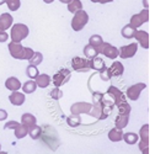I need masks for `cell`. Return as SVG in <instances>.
<instances>
[{"label": "cell", "mask_w": 155, "mask_h": 154, "mask_svg": "<svg viewBox=\"0 0 155 154\" xmlns=\"http://www.w3.org/2000/svg\"><path fill=\"white\" fill-rule=\"evenodd\" d=\"M30 30L26 25L24 24H14V26H11V40L12 42H17L20 43L22 40L28 36Z\"/></svg>", "instance_id": "cell-1"}, {"label": "cell", "mask_w": 155, "mask_h": 154, "mask_svg": "<svg viewBox=\"0 0 155 154\" xmlns=\"http://www.w3.org/2000/svg\"><path fill=\"white\" fill-rule=\"evenodd\" d=\"M89 22V15L86 14V11H84L83 9L76 11L73 20H71V27L74 31H81L86 24Z\"/></svg>", "instance_id": "cell-2"}, {"label": "cell", "mask_w": 155, "mask_h": 154, "mask_svg": "<svg viewBox=\"0 0 155 154\" xmlns=\"http://www.w3.org/2000/svg\"><path fill=\"white\" fill-rule=\"evenodd\" d=\"M70 76H71V72L68 70V69H65V68L58 70V72L53 75V84H54V86L59 88V86L67 84V83L70 80Z\"/></svg>", "instance_id": "cell-3"}, {"label": "cell", "mask_w": 155, "mask_h": 154, "mask_svg": "<svg viewBox=\"0 0 155 154\" xmlns=\"http://www.w3.org/2000/svg\"><path fill=\"white\" fill-rule=\"evenodd\" d=\"M96 51L104 55H106L110 59H116L118 57V48H116L114 46H112L107 42H102V45L96 48Z\"/></svg>", "instance_id": "cell-4"}, {"label": "cell", "mask_w": 155, "mask_h": 154, "mask_svg": "<svg viewBox=\"0 0 155 154\" xmlns=\"http://www.w3.org/2000/svg\"><path fill=\"white\" fill-rule=\"evenodd\" d=\"M148 21H149V11H148V9H144L139 14H135V15H133L130 17V25L133 27H135V28L140 27L143 24H145Z\"/></svg>", "instance_id": "cell-5"}, {"label": "cell", "mask_w": 155, "mask_h": 154, "mask_svg": "<svg viewBox=\"0 0 155 154\" xmlns=\"http://www.w3.org/2000/svg\"><path fill=\"white\" fill-rule=\"evenodd\" d=\"M145 88H147V84H145V83H138V84H134V85L129 86V88L127 89V92H126L127 98H128L129 100H133V101L138 100L139 96H140V94H142V91H143Z\"/></svg>", "instance_id": "cell-6"}, {"label": "cell", "mask_w": 155, "mask_h": 154, "mask_svg": "<svg viewBox=\"0 0 155 154\" xmlns=\"http://www.w3.org/2000/svg\"><path fill=\"white\" fill-rule=\"evenodd\" d=\"M71 67H73V70L79 72V73L91 70L89 65V59L83 58V57H74L71 59Z\"/></svg>", "instance_id": "cell-7"}, {"label": "cell", "mask_w": 155, "mask_h": 154, "mask_svg": "<svg viewBox=\"0 0 155 154\" xmlns=\"http://www.w3.org/2000/svg\"><path fill=\"white\" fill-rule=\"evenodd\" d=\"M137 49H138V45L137 43H130L128 46L121 47L118 49V55L121 57L122 59H128V58H132V57L135 55Z\"/></svg>", "instance_id": "cell-8"}, {"label": "cell", "mask_w": 155, "mask_h": 154, "mask_svg": "<svg viewBox=\"0 0 155 154\" xmlns=\"http://www.w3.org/2000/svg\"><path fill=\"white\" fill-rule=\"evenodd\" d=\"M107 94H110V96L112 98V100L114 102V106H117L118 104L126 101V95L120 89L116 88V86H110L107 89Z\"/></svg>", "instance_id": "cell-9"}, {"label": "cell", "mask_w": 155, "mask_h": 154, "mask_svg": "<svg viewBox=\"0 0 155 154\" xmlns=\"http://www.w3.org/2000/svg\"><path fill=\"white\" fill-rule=\"evenodd\" d=\"M24 51H25V47H22L20 43H17V42L9 43V52L11 54V57L15 59H21L22 61Z\"/></svg>", "instance_id": "cell-10"}, {"label": "cell", "mask_w": 155, "mask_h": 154, "mask_svg": "<svg viewBox=\"0 0 155 154\" xmlns=\"http://www.w3.org/2000/svg\"><path fill=\"white\" fill-rule=\"evenodd\" d=\"M91 109H92L91 104H87V102H76V104L71 105L70 111H71V113L80 115V113H90Z\"/></svg>", "instance_id": "cell-11"}, {"label": "cell", "mask_w": 155, "mask_h": 154, "mask_svg": "<svg viewBox=\"0 0 155 154\" xmlns=\"http://www.w3.org/2000/svg\"><path fill=\"white\" fill-rule=\"evenodd\" d=\"M133 37L138 41V43H139L143 48H145V49H148V48H149V33H148L147 31L137 30Z\"/></svg>", "instance_id": "cell-12"}, {"label": "cell", "mask_w": 155, "mask_h": 154, "mask_svg": "<svg viewBox=\"0 0 155 154\" xmlns=\"http://www.w3.org/2000/svg\"><path fill=\"white\" fill-rule=\"evenodd\" d=\"M107 70H108V74H110L111 78L112 76H121L123 74V72H124V67H123V64L121 62L116 61V62L112 63V65L110 68H107Z\"/></svg>", "instance_id": "cell-13"}, {"label": "cell", "mask_w": 155, "mask_h": 154, "mask_svg": "<svg viewBox=\"0 0 155 154\" xmlns=\"http://www.w3.org/2000/svg\"><path fill=\"white\" fill-rule=\"evenodd\" d=\"M12 22H14V20L10 14L5 12V14L0 15V30L2 31H6L8 28H10L12 26Z\"/></svg>", "instance_id": "cell-14"}, {"label": "cell", "mask_w": 155, "mask_h": 154, "mask_svg": "<svg viewBox=\"0 0 155 154\" xmlns=\"http://www.w3.org/2000/svg\"><path fill=\"white\" fill-rule=\"evenodd\" d=\"M9 100L15 106H21L25 102L26 98H25V94H22L20 91H12V94L9 96Z\"/></svg>", "instance_id": "cell-15"}, {"label": "cell", "mask_w": 155, "mask_h": 154, "mask_svg": "<svg viewBox=\"0 0 155 154\" xmlns=\"http://www.w3.org/2000/svg\"><path fill=\"white\" fill-rule=\"evenodd\" d=\"M89 65H90V69L92 70H97V72H100L101 69H104L106 65H105V61L101 58V57H94V58H91V59H89Z\"/></svg>", "instance_id": "cell-16"}, {"label": "cell", "mask_w": 155, "mask_h": 154, "mask_svg": "<svg viewBox=\"0 0 155 154\" xmlns=\"http://www.w3.org/2000/svg\"><path fill=\"white\" fill-rule=\"evenodd\" d=\"M35 82H36L37 86H40V88L43 89V88H47V86L51 84L52 79H51V76H49L48 74H38V75L36 76Z\"/></svg>", "instance_id": "cell-17"}, {"label": "cell", "mask_w": 155, "mask_h": 154, "mask_svg": "<svg viewBox=\"0 0 155 154\" xmlns=\"http://www.w3.org/2000/svg\"><path fill=\"white\" fill-rule=\"evenodd\" d=\"M37 122V119L33 116L32 113H24L21 116V125L25 126L27 129L31 128L32 126H35Z\"/></svg>", "instance_id": "cell-18"}, {"label": "cell", "mask_w": 155, "mask_h": 154, "mask_svg": "<svg viewBox=\"0 0 155 154\" xmlns=\"http://www.w3.org/2000/svg\"><path fill=\"white\" fill-rule=\"evenodd\" d=\"M5 86L11 91H17L21 88V83L17 78H15V76H10V78H8L5 82Z\"/></svg>", "instance_id": "cell-19"}, {"label": "cell", "mask_w": 155, "mask_h": 154, "mask_svg": "<svg viewBox=\"0 0 155 154\" xmlns=\"http://www.w3.org/2000/svg\"><path fill=\"white\" fill-rule=\"evenodd\" d=\"M128 121H129V116H126V115L118 113V116L116 117V120H114V126H116V128L123 129L128 125Z\"/></svg>", "instance_id": "cell-20"}, {"label": "cell", "mask_w": 155, "mask_h": 154, "mask_svg": "<svg viewBox=\"0 0 155 154\" xmlns=\"http://www.w3.org/2000/svg\"><path fill=\"white\" fill-rule=\"evenodd\" d=\"M122 136H123V132L120 128H113L108 132V139L111 142H120L122 141Z\"/></svg>", "instance_id": "cell-21"}, {"label": "cell", "mask_w": 155, "mask_h": 154, "mask_svg": "<svg viewBox=\"0 0 155 154\" xmlns=\"http://www.w3.org/2000/svg\"><path fill=\"white\" fill-rule=\"evenodd\" d=\"M123 141L127 143V144H135L138 142V134L137 133H133V132H127V133H123V136H122Z\"/></svg>", "instance_id": "cell-22"}, {"label": "cell", "mask_w": 155, "mask_h": 154, "mask_svg": "<svg viewBox=\"0 0 155 154\" xmlns=\"http://www.w3.org/2000/svg\"><path fill=\"white\" fill-rule=\"evenodd\" d=\"M135 31H137V28L133 27V26L129 24V25H126V26L122 28L121 33H122V36H123L124 38H127V40H129V38H133V36H134Z\"/></svg>", "instance_id": "cell-23"}, {"label": "cell", "mask_w": 155, "mask_h": 154, "mask_svg": "<svg viewBox=\"0 0 155 154\" xmlns=\"http://www.w3.org/2000/svg\"><path fill=\"white\" fill-rule=\"evenodd\" d=\"M28 134H30V137L32 139H38V138L42 136V128L40 126L35 125L31 128H28Z\"/></svg>", "instance_id": "cell-24"}, {"label": "cell", "mask_w": 155, "mask_h": 154, "mask_svg": "<svg viewBox=\"0 0 155 154\" xmlns=\"http://www.w3.org/2000/svg\"><path fill=\"white\" fill-rule=\"evenodd\" d=\"M81 9H83V4L80 0H71V2L68 3V10L71 14H75L76 11H79Z\"/></svg>", "instance_id": "cell-25"}, {"label": "cell", "mask_w": 155, "mask_h": 154, "mask_svg": "<svg viewBox=\"0 0 155 154\" xmlns=\"http://www.w3.org/2000/svg\"><path fill=\"white\" fill-rule=\"evenodd\" d=\"M36 89H37V84H36V82H33V79L26 82V83L22 85L24 94H32V92L36 91Z\"/></svg>", "instance_id": "cell-26"}, {"label": "cell", "mask_w": 155, "mask_h": 154, "mask_svg": "<svg viewBox=\"0 0 155 154\" xmlns=\"http://www.w3.org/2000/svg\"><path fill=\"white\" fill-rule=\"evenodd\" d=\"M84 54H85V57H86L87 59H91V58H94V57L97 55L99 52L96 51L95 47H92V46L89 43V45H86V46L84 47Z\"/></svg>", "instance_id": "cell-27"}, {"label": "cell", "mask_w": 155, "mask_h": 154, "mask_svg": "<svg viewBox=\"0 0 155 154\" xmlns=\"http://www.w3.org/2000/svg\"><path fill=\"white\" fill-rule=\"evenodd\" d=\"M67 122L70 127H78V126H80L81 123V119L79 115H76V113H71V116H69L67 119Z\"/></svg>", "instance_id": "cell-28"}, {"label": "cell", "mask_w": 155, "mask_h": 154, "mask_svg": "<svg viewBox=\"0 0 155 154\" xmlns=\"http://www.w3.org/2000/svg\"><path fill=\"white\" fill-rule=\"evenodd\" d=\"M27 134H28V129H27L25 126H22L21 123L15 128V137L18 138V139H21V138L26 137Z\"/></svg>", "instance_id": "cell-29"}, {"label": "cell", "mask_w": 155, "mask_h": 154, "mask_svg": "<svg viewBox=\"0 0 155 154\" xmlns=\"http://www.w3.org/2000/svg\"><path fill=\"white\" fill-rule=\"evenodd\" d=\"M42 61H43V55H42V53H40V52H33V54H32V57L28 59V62H30V64H32V65H40L41 63H42Z\"/></svg>", "instance_id": "cell-30"}, {"label": "cell", "mask_w": 155, "mask_h": 154, "mask_svg": "<svg viewBox=\"0 0 155 154\" xmlns=\"http://www.w3.org/2000/svg\"><path fill=\"white\" fill-rule=\"evenodd\" d=\"M102 42H104V40H102V37H101L100 35H92V36L89 38V43H90L92 47H95V48H97L99 46H101Z\"/></svg>", "instance_id": "cell-31"}, {"label": "cell", "mask_w": 155, "mask_h": 154, "mask_svg": "<svg viewBox=\"0 0 155 154\" xmlns=\"http://www.w3.org/2000/svg\"><path fill=\"white\" fill-rule=\"evenodd\" d=\"M38 74H40V72H38V69H37L36 65L30 64V65L26 68V75L28 76L30 79H36V76H37Z\"/></svg>", "instance_id": "cell-32"}, {"label": "cell", "mask_w": 155, "mask_h": 154, "mask_svg": "<svg viewBox=\"0 0 155 154\" xmlns=\"http://www.w3.org/2000/svg\"><path fill=\"white\" fill-rule=\"evenodd\" d=\"M117 107H118V112H120L121 115H126V116H129V115H130V106H129L126 101L118 104Z\"/></svg>", "instance_id": "cell-33"}, {"label": "cell", "mask_w": 155, "mask_h": 154, "mask_svg": "<svg viewBox=\"0 0 155 154\" xmlns=\"http://www.w3.org/2000/svg\"><path fill=\"white\" fill-rule=\"evenodd\" d=\"M5 3L9 8L10 11H16L20 9V5H21V2L20 0H5Z\"/></svg>", "instance_id": "cell-34"}, {"label": "cell", "mask_w": 155, "mask_h": 154, "mask_svg": "<svg viewBox=\"0 0 155 154\" xmlns=\"http://www.w3.org/2000/svg\"><path fill=\"white\" fill-rule=\"evenodd\" d=\"M139 149L144 154H148L149 153V150H148L149 149V139H142L139 143Z\"/></svg>", "instance_id": "cell-35"}, {"label": "cell", "mask_w": 155, "mask_h": 154, "mask_svg": "<svg viewBox=\"0 0 155 154\" xmlns=\"http://www.w3.org/2000/svg\"><path fill=\"white\" fill-rule=\"evenodd\" d=\"M51 96L53 98V100H59L62 96H63V92H62V90H59V88H54L52 91H51Z\"/></svg>", "instance_id": "cell-36"}, {"label": "cell", "mask_w": 155, "mask_h": 154, "mask_svg": "<svg viewBox=\"0 0 155 154\" xmlns=\"http://www.w3.org/2000/svg\"><path fill=\"white\" fill-rule=\"evenodd\" d=\"M140 138L142 139H149V125H144L140 128Z\"/></svg>", "instance_id": "cell-37"}, {"label": "cell", "mask_w": 155, "mask_h": 154, "mask_svg": "<svg viewBox=\"0 0 155 154\" xmlns=\"http://www.w3.org/2000/svg\"><path fill=\"white\" fill-rule=\"evenodd\" d=\"M99 73H100V76H101V79H102L104 82H107V80H110V79H111V76H110L108 70H107V68H106V67H105L104 69H101Z\"/></svg>", "instance_id": "cell-38"}, {"label": "cell", "mask_w": 155, "mask_h": 154, "mask_svg": "<svg viewBox=\"0 0 155 154\" xmlns=\"http://www.w3.org/2000/svg\"><path fill=\"white\" fill-rule=\"evenodd\" d=\"M33 54V49L30 48V47H25V51H24V57H22V61H28Z\"/></svg>", "instance_id": "cell-39"}, {"label": "cell", "mask_w": 155, "mask_h": 154, "mask_svg": "<svg viewBox=\"0 0 155 154\" xmlns=\"http://www.w3.org/2000/svg\"><path fill=\"white\" fill-rule=\"evenodd\" d=\"M18 125V122H16V121H9V122H6L5 123V126H4V129H10V128H12V129H15Z\"/></svg>", "instance_id": "cell-40"}, {"label": "cell", "mask_w": 155, "mask_h": 154, "mask_svg": "<svg viewBox=\"0 0 155 154\" xmlns=\"http://www.w3.org/2000/svg\"><path fill=\"white\" fill-rule=\"evenodd\" d=\"M8 40H9V35L5 31L0 30V42H6Z\"/></svg>", "instance_id": "cell-41"}, {"label": "cell", "mask_w": 155, "mask_h": 154, "mask_svg": "<svg viewBox=\"0 0 155 154\" xmlns=\"http://www.w3.org/2000/svg\"><path fill=\"white\" fill-rule=\"evenodd\" d=\"M8 119V112L3 109H0V121H4Z\"/></svg>", "instance_id": "cell-42"}, {"label": "cell", "mask_w": 155, "mask_h": 154, "mask_svg": "<svg viewBox=\"0 0 155 154\" xmlns=\"http://www.w3.org/2000/svg\"><path fill=\"white\" fill-rule=\"evenodd\" d=\"M113 0H99V3H101V4H107V3H112Z\"/></svg>", "instance_id": "cell-43"}, {"label": "cell", "mask_w": 155, "mask_h": 154, "mask_svg": "<svg viewBox=\"0 0 155 154\" xmlns=\"http://www.w3.org/2000/svg\"><path fill=\"white\" fill-rule=\"evenodd\" d=\"M61 3H63V4H68L69 2H71V0H59Z\"/></svg>", "instance_id": "cell-44"}, {"label": "cell", "mask_w": 155, "mask_h": 154, "mask_svg": "<svg viewBox=\"0 0 155 154\" xmlns=\"http://www.w3.org/2000/svg\"><path fill=\"white\" fill-rule=\"evenodd\" d=\"M43 2L46 3V4H51V3H53L54 0H43Z\"/></svg>", "instance_id": "cell-45"}, {"label": "cell", "mask_w": 155, "mask_h": 154, "mask_svg": "<svg viewBox=\"0 0 155 154\" xmlns=\"http://www.w3.org/2000/svg\"><path fill=\"white\" fill-rule=\"evenodd\" d=\"M5 3V0H0V5H3Z\"/></svg>", "instance_id": "cell-46"}, {"label": "cell", "mask_w": 155, "mask_h": 154, "mask_svg": "<svg viewBox=\"0 0 155 154\" xmlns=\"http://www.w3.org/2000/svg\"><path fill=\"white\" fill-rule=\"evenodd\" d=\"M90 2H92V3H99V0H90Z\"/></svg>", "instance_id": "cell-47"}, {"label": "cell", "mask_w": 155, "mask_h": 154, "mask_svg": "<svg viewBox=\"0 0 155 154\" xmlns=\"http://www.w3.org/2000/svg\"><path fill=\"white\" fill-rule=\"evenodd\" d=\"M144 5H145V8H148V3H147V0L144 2Z\"/></svg>", "instance_id": "cell-48"}, {"label": "cell", "mask_w": 155, "mask_h": 154, "mask_svg": "<svg viewBox=\"0 0 155 154\" xmlns=\"http://www.w3.org/2000/svg\"><path fill=\"white\" fill-rule=\"evenodd\" d=\"M0 149H2V146H0Z\"/></svg>", "instance_id": "cell-49"}]
</instances>
